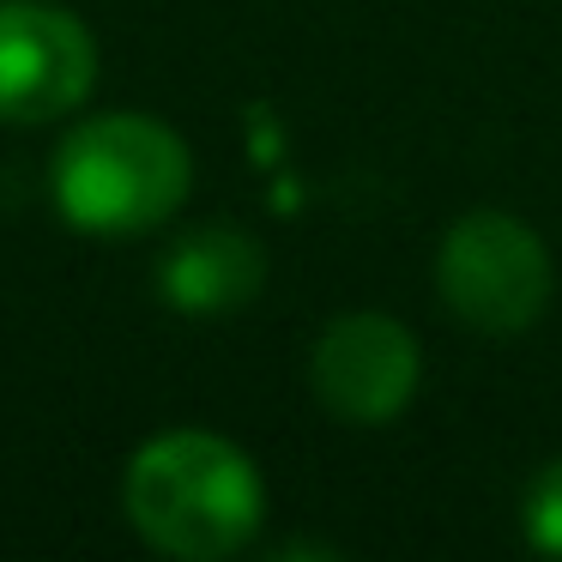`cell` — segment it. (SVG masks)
I'll return each instance as SVG.
<instances>
[{
  "label": "cell",
  "instance_id": "obj_4",
  "mask_svg": "<svg viewBox=\"0 0 562 562\" xmlns=\"http://www.w3.org/2000/svg\"><path fill=\"white\" fill-rule=\"evenodd\" d=\"M424 381V345L405 321L381 308H351L321 327L308 351V387L339 424L381 429L417 400Z\"/></svg>",
  "mask_w": 562,
  "mask_h": 562
},
{
  "label": "cell",
  "instance_id": "obj_3",
  "mask_svg": "<svg viewBox=\"0 0 562 562\" xmlns=\"http://www.w3.org/2000/svg\"><path fill=\"white\" fill-rule=\"evenodd\" d=\"M436 296L460 327L484 339H514L538 327L557 296V267H550L544 236L526 218L496 206H477L448 224L436 248Z\"/></svg>",
  "mask_w": 562,
  "mask_h": 562
},
{
  "label": "cell",
  "instance_id": "obj_6",
  "mask_svg": "<svg viewBox=\"0 0 562 562\" xmlns=\"http://www.w3.org/2000/svg\"><path fill=\"white\" fill-rule=\"evenodd\" d=\"M158 284L182 315H231L267 284V255L236 224H200V231L176 236Z\"/></svg>",
  "mask_w": 562,
  "mask_h": 562
},
{
  "label": "cell",
  "instance_id": "obj_7",
  "mask_svg": "<svg viewBox=\"0 0 562 562\" xmlns=\"http://www.w3.org/2000/svg\"><path fill=\"white\" fill-rule=\"evenodd\" d=\"M520 532L538 557H562V453L538 465V477L520 496Z\"/></svg>",
  "mask_w": 562,
  "mask_h": 562
},
{
  "label": "cell",
  "instance_id": "obj_5",
  "mask_svg": "<svg viewBox=\"0 0 562 562\" xmlns=\"http://www.w3.org/2000/svg\"><path fill=\"white\" fill-rule=\"evenodd\" d=\"M91 79H98V43L67 7L0 0V122H61L91 98Z\"/></svg>",
  "mask_w": 562,
  "mask_h": 562
},
{
  "label": "cell",
  "instance_id": "obj_1",
  "mask_svg": "<svg viewBox=\"0 0 562 562\" xmlns=\"http://www.w3.org/2000/svg\"><path fill=\"white\" fill-rule=\"evenodd\" d=\"M122 508L151 550L182 562H218L260 532L267 484L236 441L212 429H164L127 460Z\"/></svg>",
  "mask_w": 562,
  "mask_h": 562
},
{
  "label": "cell",
  "instance_id": "obj_2",
  "mask_svg": "<svg viewBox=\"0 0 562 562\" xmlns=\"http://www.w3.org/2000/svg\"><path fill=\"white\" fill-rule=\"evenodd\" d=\"M55 206L86 236H146L176 218L194 188L182 134L158 115H91L55 151Z\"/></svg>",
  "mask_w": 562,
  "mask_h": 562
}]
</instances>
